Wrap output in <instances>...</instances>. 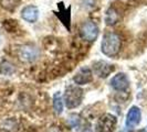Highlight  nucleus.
<instances>
[{
    "mask_svg": "<svg viewBox=\"0 0 147 132\" xmlns=\"http://www.w3.org/2000/svg\"><path fill=\"white\" fill-rule=\"evenodd\" d=\"M114 68H115L114 65L109 64V63L103 62V61H100V62L94 63V73L98 77H101V78H106L114 71Z\"/></svg>",
    "mask_w": 147,
    "mask_h": 132,
    "instance_id": "9d476101",
    "label": "nucleus"
},
{
    "mask_svg": "<svg viewBox=\"0 0 147 132\" xmlns=\"http://www.w3.org/2000/svg\"><path fill=\"white\" fill-rule=\"evenodd\" d=\"M122 41L118 34L114 32H109L103 37L101 43V50L106 56H115L121 51Z\"/></svg>",
    "mask_w": 147,
    "mask_h": 132,
    "instance_id": "f257e3e1",
    "label": "nucleus"
},
{
    "mask_svg": "<svg viewBox=\"0 0 147 132\" xmlns=\"http://www.w3.org/2000/svg\"><path fill=\"white\" fill-rule=\"evenodd\" d=\"M18 56L23 62L31 63L39 57V50L33 45H22L18 51Z\"/></svg>",
    "mask_w": 147,
    "mask_h": 132,
    "instance_id": "39448f33",
    "label": "nucleus"
},
{
    "mask_svg": "<svg viewBox=\"0 0 147 132\" xmlns=\"http://www.w3.org/2000/svg\"><path fill=\"white\" fill-rule=\"evenodd\" d=\"M117 125V118L112 113H104L97 120L96 129L98 132H114Z\"/></svg>",
    "mask_w": 147,
    "mask_h": 132,
    "instance_id": "7ed1b4c3",
    "label": "nucleus"
},
{
    "mask_svg": "<svg viewBox=\"0 0 147 132\" xmlns=\"http://www.w3.org/2000/svg\"><path fill=\"white\" fill-rule=\"evenodd\" d=\"M13 72H15V67L9 62H3L0 65V73L3 74V75H11Z\"/></svg>",
    "mask_w": 147,
    "mask_h": 132,
    "instance_id": "2eb2a0df",
    "label": "nucleus"
},
{
    "mask_svg": "<svg viewBox=\"0 0 147 132\" xmlns=\"http://www.w3.org/2000/svg\"><path fill=\"white\" fill-rule=\"evenodd\" d=\"M71 117L73 118V119H71L70 118V123H71V125L73 127V128H75L76 125H79V122H80V118H79V116H76V115H71Z\"/></svg>",
    "mask_w": 147,
    "mask_h": 132,
    "instance_id": "dca6fc26",
    "label": "nucleus"
},
{
    "mask_svg": "<svg viewBox=\"0 0 147 132\" xmlns=\"http://www.w3.org/2000/svg\"><path fill=\"white\" fill-rule=\"evenodd\" d=\"M83 100V89L76 85H71L65 89L63 101L69 109L79 107Z\"/></svg>",
    "mask_w": 147,
    "mask_h": 132,
    "instance_id": "f03ea898",
    "label": "nucleus"
},
{
    "mask_svg": "<svg viewBox=\"0 0 147 132\" xmlns=\"http://www.w3.org/2000/svg\"><path fill=\"white\" fill-rule=\"evenodd\" d=\"M140 121H142V111H140V109L136 106L131 107L128 112H127V115H126V127L128 129L136 128L140 123Z\"/></svg>",
    "mask_w": 147,
    "mask_h": 132,
    "instance_id": "423d86ee",
    "label": "nucleus"
},
{
    "mask_svg": "<svg viewBox=\"0 0 147 132\" xmlns=\"http://www.w3.org/2000/svg\"><path fill=\"white\" fill-rule=\"evenodd\" d=\"M21 18L27 22L33 23L39 19V9L36 6H27L22 9L21 11Z\"/></svg>",
    "mask_w": 147,
    "mask_h": 132,
    "instance_id": "9b49d317",
    "label": "nucleus"
},
{
    "mask_svg": "<svg viewBox=\"0 0 147 132\" xmlns=\"http://www.w3.org/2000/svg\"><path fill=\"white\" fill-rule=\"evenodd\" d=\"M98 33H100V30L97 28V25L92 21L83 23L80 29L81 37L88 42H94L98 37Z\"/></svg>",
    "mask_w": 147,
    "mask_h": 132,
    "instance_id": "20e7f679",
    "label": "nucleus"
},
{
    "mask_svg": "<svg viewBox=\"0 0 147 132\" xmlns=\"http://www.w3.org/2000/svg\"><path fill=\"white\" fill-rule=\"evenodd\" d=\"M118 19H119L118 12L114 8H110V9L106 11L105 18H104L106 25H114V24L118 21Z\"/></svg>",
    "mask_w": 147,
    "mask_h": 132,
    "instance_id": "f8f14e48",
    "label": "nucleus"
},
{
    "mask_svg": "<svg viewBox=\"0 0 147 132\" xmlns=\"http://www.w3.org/2000/svg\"><path fill=\"white\" fill-rule=\"evenodd\" d=\"M73 81L78 85H86L93 81V72L90 67H82L74 75Z\"/></svg>",
    "mask_w": 147,
    "mask_h": 132,
    "instance_id": "1a4fd4ad",
    "label": "nucleus"
},
{
    "mask_svg": "<svg viewBox=\"0 0 147 132\" xmlns=\"http://www.w3.org/2000/svg\"><path fill=\"white\" fill-rule=\"evenodd\" d=\"M111 86L116 91H126L129 88V79L125 73H118L112 78Z\"/></svg>",
    "mask_w": 147,
    "mask_h": 132,
    "instance_id": "0eeeda50",
    "label": "nucleus"
},
{
    "mask_svg": "<svg viewBox=\"0 0 147 132\" xmlns=\"http://www.w3.org/2000/svg\"><path fill=\"white\" fill-rule=\"evenodd\" d=\"M58 8H59V11L54 13L59 18L60 21L63 23V25L67 29V31H70L71 30V7L66 8L63 2H60L58 3Z\"/></svg>",
    "mask_w": 147,
    "mask_h": 132,
    "instance_id": "6e6552de",
    "label": "nucleus"
},
{
    "mask_svg": "<svg viewBox=\"0 0 147 132\" xmlns=\"http://www.w3.org/2000/svg\"><path fill=\"white\" fill-rule=\"evenodd\" d=\"M53 109L57 115H61L63 111V98L60 93H55L53 96Z\"/></svg>",
    "mask_w": 147,
    "mask_h": 132,
    "instance_id": "ddd939ff",
    "label": "nucleus"
},
{
    "mask_svg": "<svg viewBox=\"0 0 147 132\" xmlns=\"http://www.w3.org/2000/svg\"><path fill=\"white\" fill-rule=\"evenodd\" d=\"M20 1L21 0H0V3H1V7L5 8L6 10L12 11L19 6Z\"/></svg>",
    "mask_w": 147,
    "mask_h": 132,
    "instance_id": "4468645a",
    "label": "nucleus"
}]
</instances>
